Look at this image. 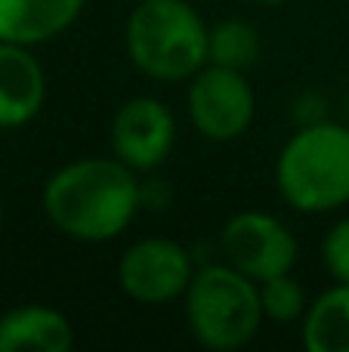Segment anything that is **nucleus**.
Segmentation results:
<instances>
[{
  "instance_id": "f257e3e1",
  "label": "nucleus",
  "mask_w": 349,
  "mask_h": 352,
  "mask_svg": "<svg viewBox=\"0 0 349 352\" xmlns=\"http://www.w3.org/2000/svg\"><path fill=\"white\" fill-rule=\"evenodd\" d=\"M41 204L56 232L80 244H105L124 235L142 207V182L115 155L78 158L43 182Z\"/></svg>"
},
{
  "instance_id": "f03ea898",
  "label": "nucleus",
  "mask_w": 349,
  "mask_h": 352,
  "mask_svg": "<svg viewBox=\"0 0 349 352\" xmlns=\"http://www.w3.org/2000/svg\"><path fill=\"white\" fill-rule=\"evenodd\" d=\"M275 186L297 213L322 217L349 204V127L309 121L291 133L275 158Z\"/></svg>"
},
{
  "instance_id": "7ed1b4c3",
  "label": "nucleus",
  "mask_w": 349,
  "mask_h": 352,
  "mask_svg": "<svg viewBox=\"0 0 349 352\" xmlns=\"http://www.w3.org/2000/svg\"><path fill=\"white\" fill-rule=\"evenodd\" d=\"M210 25L189 0H139L124 25V47L139 74L158 84L189 80L207 65Z\"/></svg>"
},
{
  "instance_id": "20e7f679",
  "label": "nucleus",
  "mask_w": 349,
  "mask_h": 352,
  "mask_svg": "<svg viewBox=\"0 0 349 352\" xmlns=\"http://www.w3.org/2000/svg\"><path fill=\"white\" fill-rule=\"evenodd\" d=\"M183 309L189 334L210 352L245 349L266 322L260 285L226 260L195 269L183 294Z\"/></svg>"
},
{
  "instance_id": "39448f33",
  "label": "nucleus",
  "mask_w": 349,
  "mask_h": 352,
  "mask_svg": "<svg viewBox=\"0 0 349 352\" xmlns=\"http://www.w3.org/2000/svg\"><path fill=\"white\" fill-rule=\"evenodd\" d=\"M185 111L192 127L204 140L235 142L251 130L257 118V93L247 80V72L207 62L195 78H189Z\"/></svg>"
},
{
  "instance_id": "423d86ee",
  "label": "nucleus",
  "mask_w": 349,
  "mask_h": 352,
  "mask_svg": "<svg viewBox=\"0 0 349 352\" xmlns=\"http://www.w3.org/2000/svg\"><path fill=\"white\" fill-rule=\"evenodd\" d=\"M220 248L229 266L260 281L294 272L300 241L288 223L266 210H241L223 226Z\"/></svg>"
},
{
  "instance_id": "0eeeda50",
  "label": "nucleus",
  "mask_w": 349,
  "mask_h": 352,
  "mask_svg": "<svg viewBox=\"0 0 349 352\" xmlns=\"http://www.w3.org/2000/svg\"><path fill=\"white\" fill-rule=\"evenodd\" d=\"M195 275V256L173 238L133 241L117 260V285L142 306H164L185 294Z\"/></svg>"
},
{
  "instance_id": "6e6552de",
  "label": "nucleus",
  "mask_w": 349,
  "mask_h": 352,
  "mask_svg": "<svg viewBox=\"0 0 349 352\" xmlns=\"http://www.w3.org/2000/svg\"><path fill=\"white\" fill-rule=\"evenodd\" d=\"M109 148L136 173H155L177 148V118L161 99L133 96L115 111Z\"/></svg>"
},
{
  "instance_id": "1a4fd4ad",
  "label": "nucleus",
  "mask_w": 349,
  "mask_h": 352,
  "mask_svg": "<svg viewBox=\"0 0 349 352\" xmlns=\"http://www.w3.org/2000/svg\"><path fill=\"white\" fill-rule=\"evenodd\" d=\"M34 47L0 41V130H19L47 102V72Z\"/></svg>"
},
{
  "instance_id": "9d476101",
  "label": "nucleus",
  "mask_w": 349,
  "mask_h": 352,
  "mask_svg": "<svg viewBox=\"0 0 349 352\" xmlns=\"http://www.w3.org/2000/svg\"><path fill=\"white\" fill-rule=\"evenodd\" d=\"M87 0H0V41L41 47L80 19Z\"/></svg>"
},
{
  "instance_id": "9b49d317",
  "label": "nucleus",
  "mask_w": 349,
  "mask_h": 352,
  "mask_svg": "<svg viewBox=\"0 0 349 352\" xmlns=\"http://www.w3.org/2000/svg\"><path fill=\"white\" fill-rule=\"evenodd\" d=\"M74 324L65 312L43 303H22L0 316V352H68Z\"/></svg>"
},
{
  "instance_id": "f8f14e48",
  "label": "nucleus",
  "mask_w": 349,
  "mask_h": 352,
  "mask_svg": "<svg viewBox=\"0 0 349 352\" xmlns=\"http://www.w3.org/2000/svg\"><path fill=\"white\" fill-rule=\"evenodd\" d=\"M300 328L309 352H349V285L334 281L328 291L309 300Z\"/></svg>"
},
{
  "instance_id": "ddd939ff",
  "label": "nucleus",
  "mask_w": 349,
  "mask_h": 352,
  "mask_svg": "<svg viewBox=\"0 0 349 352\" xmlns=\"http://www.w3.org/2000/svg\"><path fill=\"white\" fill-rule=\"evenodd\" d=\"M260 34L247 19H223L210 25L207 37V62L235 72H251L260 62Z\"/></svg>"
},
{
  "instance_id": "4468645a",
  "label": "nucleus",
  "mask_w": 349,
  "mask_h": 352,
  "mask_svg": "<svg viewBox=\"0 0 349 352\" xmlns=\"http://www.w3.org/2000/svg\"><path fill=\"white\" fill-rule=\"evenodd\" d=\"M260 303H263L266 322L291 324L306 316L309 300H306V291H303L300 281L291 272H284V275H275V278L260 281Z\"/></svg>"
},
{
  "instance_id": "2eb2a0df",
  "label": "nucleus",
  "mask_w": 349,
  "mask_h": 352,
  "mask_svg": "<svg viewBox=\"0 0 349 352\" xmlns=\"http://www.w3.org/2000/svg\"><path fill=\"white\" fill-rule=\"evenodd\" d=\"M322 263L334 281L349 285V217L337 219L322 238Z\"/></svg>"
},
{
  "instance_id": "dca6fc26",
  "label": "nucleus",
  "mask_w": 349,
  "mask_h": 352,
  "mask_svg": "<svg viewBox=\"0 0 349 352\" xmlns=\"http://www.w3.org/2000/svg\"><path fill=\"white\" fill-rule=\"evenodd\" d=\"M170 204V188L158 179L142 182V207H152V210H164Z\"/></svg>"
},
{
  "instance_id": "f3484780",
  "label": "nucleus",
  "mask_w": 349,
  "mask_h": 352,
  "mask_svg": "<svg viewBox=\"0 0 349 352\" xmlns=\"http://www.w3.org/2000/svg\"><path fill=\"white\" fill-rule=\"evenodd\" d=\"M251 3H260V6H282V3H288V0H251Z\"/></svg>"
},
{
  "instance_id": "a211bd4d",
  "label": "nucleus",
  "mask_w": 349,
  "mask_h": 352,
  "mask_svg": "<svg viewBox=\"0 0 349 352\" xmlns=\"http://www.w3.org/2000/svg\"><path fill=\"white\" fill-rule=\"evenodd\" d=\"M0 226H3V201H0Z\"/></svg>"
}]
</instances>
